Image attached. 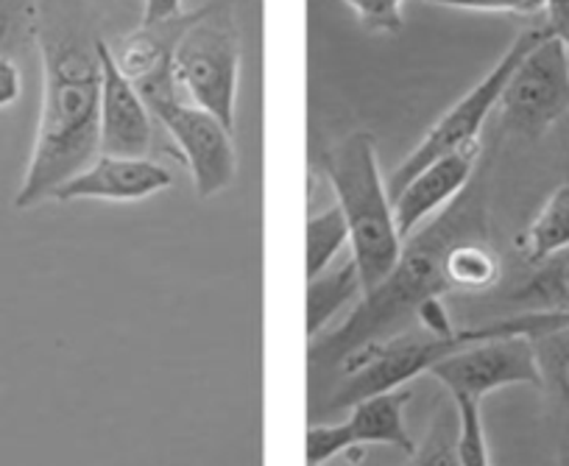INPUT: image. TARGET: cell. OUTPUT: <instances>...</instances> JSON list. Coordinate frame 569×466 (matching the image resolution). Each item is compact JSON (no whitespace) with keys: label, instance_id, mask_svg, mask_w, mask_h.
<instances>
[{"label":"cell","instance_id":"6da1fadb","mask_svg":"<svg viewBox=\"0 0 569 466\" xmlns=\"http://www.w3.org/2000/svg\"><path fill=\"white\" fill-rule=\"evenodd\" d=\"M101 40L92 0H37L42 103L14 210L51 201L101 153Z\"/></svg>","mask_w":569,"mask_h":466},{"label":"cell","instance_id":"7a4b0ae2","mask_svg":"<svg viewBox=\"0 0 569 466\" xmlns=\"http://www.w3.org/2000/svg\"><path fill=\"white\" fill-rule=\"evenodd\" d=\"M480 232H489L483 168H478L472 182L450 207L405 238L402 255L388 277L363 294V299L332 330L310 341V369H332L336 375L338 366L358 349L408 330L427 301L452 294V282L447 277V255L452 246Z\"/></svg>","mask_w":569,"mask_h":466},{"label":"cell","instance_id":"3957f363","mask_svg":"<svg viewBox=\"0 0 569 466\" xmlns=\"http://www.w3.org/2000/svg\"><path fill=\"white\" fill-rule=\"evenodd\" d=\"M325 177L330 196L349 227V255L355 257L369 294L388 277L402 255V235L393 218V201L377 160V140L369 131H352L327 151Z\"/></svg>","mask_w":569,"mask_h":466},{"label":"cell","instance_id":"277c9868","mask_svg":"<svg viewBox=\"0 0 569 466\" xmlns=\"http://www.w3.org/2000/svg\"><path fill=\"white\" fill-rule=\"evenodd\" d=\"M240 3L243 0H210L184 12L171 51V76L179 96L212 112L232 131L243 62Z\"/></svg>","mask_w":569,"mask_h":466},{"label":"cell","instance_id":"5b68a950","mask_svg":"<svg viewBox=\"0 0 569 466\" xmlns=\"http://www.w3.org/2000/svg\"><path fill=\"white\" fill-rule=\"evenodd\" d=\"M547 34H550L547 26H533V29L519 31V34L513 37L511 46L506 48V53L495 62V68H491L467 96L458 98V101L436 120L433 129L427 131V135L410 148L408 157L393 168L391 177L386 179L388 194L397 196L405 182H410L421 168L430 166V162L439 160V157H445V153L480 142L483 126L489 123V118L495 115L511 73L517 70V65L522 62L525 53H528L530 48L539 46Z\"/></svg>","mask_w":569,"mask_h":466},{"label":"cell","instance_id":"8992f818","mask_svg":"<svg viewBox=\"0 0 569 466\" xmlns=\"http://www.w3.org/2000/svg\"><path fill=\"white\" fill-rule=\"evenodd\" d=\"M463 344L467 341H461V336L439 338L427 330H405L380 344H369L338 366V383L327 397L325 410L338 414V410L352 408L360 399L399 391L419 375H427L441 358L461 349Z\"/></svg>","mask_w":569,"mask_h":466},{"label":"cell","instance_id":"52a82bcc","mask_svg":"<svg viewBox=\"0 0 569 466\" xmlns=\"http://www.w3.org/2000/svg\"><path fill=\"white\" fill-rule=\"evenodd\" d=\"M149 109L173 142L177 160L188 168L199 199H212L232 188L238 177V148L229 126L182 96L154 98Z\"/></svg>","mask_w":569,"mask_h":466},{"label":"cell","instance_id":"ba28073f","mask_svg":"<svg viewBox=\"0 0 569 466\" xmlns=\"http://www.w3.org/2000/svg\"><path fill=\"white\" fill-rule=\"evenodd\" d=\"M569 109V51L561 37L550 34L530 48L508 79L497 103L500 126L519 137H541Z\"/></svg>","mask_w":569,"mask_h":466},{"label":"cell","instance_id":"9c48e42d","mask_svg":"<svg viewBox=\"0 0 569 466\" xmlns=\"http://www.w3.org/2000/svg\"><path fill=\"white\" fill-rule=\"evenodd\" d=\"M427 375L445 386L450 399L478 403H483V397L497 388L541 386L533 341L522 336L467 341L461 349L441 358Z\"/></svg>","mask_w":569,"mask_h":466},{"label":"cell","instance_id":"30bf717a","mask_svg":"<svg viewBox=\"0 0 569 466\" xmlns=\"http://www.w3.org/2000/svg\"><path fill=\"white\" fill-rule=\"evenodd\" d=\"M413 394L408 388L380 394L347 408L341 422L308 427V466H327L336 455L360 447H391L408 458L416 442L405 425V405Z\"/></svg>","mask_w":569,"mask_h":466},{"label":"cell","instance_id":"8fae6325","mask_svg":"<svg viewBox=\"0 0 569 466\" xmlns=\"http://www.w3.org/2000/svg\"><path fill=\"white\" fill-rule=\"evenodd\" d=\"M480 157H483V142L456 148L421 168L410 182L402 185L397 196H391L393 218H397L402 240L461 196V190L478 173Z\"/></svg>","mask_w":569,"mask_h":466},{"label":"cell","instance_id":"7c38bea8","mask_svg":"<svg viewBox=\"0 0 569 466\" xmlns=\"http://www.w3.org/2000/svg\"><path fill=\"white\" fill-rule=\"evenodd\" d=\"M101 153L112 157H151L157 120L140 90L123 76L101 40Z\"/></svg>","mask_w":569,"mask_h":466},{"label":"cell","instance_id":"4fadbf2b","mask_svg":"<svg viewBox=\"0 0 569 466\" xmlns=\"http://www.w3.org/2000/svg\"><path fill=\"white\" fill-rule=\"evenodd\" d=\"M173 185V173L151 157H112L98 153L96 160L59 185L51 201H114V205H134V201L160 196Z\"/></svg>","mask_w":569,"mask_h":466},{"label":"cell","instance_id":"5bb4252c","mask_svg":"<svg viewBox=\"0 0 569 466\" xmlns=\"http://www.w3.org/2000/svg\"><path fill=\"white\" fill-rule=\"evenodd\" d=\"M363 299V282L355 257L341 255L319 277L308 279V341L330 330L332 321Z\"/></svg>","mask_w":569,"mask_h":466},{"label":"cell","instance_id":"9a60e30c","mask_svg":"<svg viewBox=\"0 0 569 466\" xmlns=\"http://www.w3.org/2000/svg\"><path fill=\"white\" fill-rule=\"evenodd\" d=\"M536 349V364L541 375V391H547L552 403V414L558 416V453L561 464L569 466V327L530 338Z\"/></svg>","mask_w":569,"mask_h":466},{"label":"cell","instance_id":"2e32d148","mask_svg":"<svg viewBox=\"0 0 569 466\" xmlns=\"http://www.w3.org/2000/svg\"><path fill=\"white\" fill-rule=\"evenodd\" d=\"M506 301L528 310H569V249L547 257L539 266H530V274L506 294Z\"/></svg>","mask_w":569,"mask_h":466},{"label":"cell","instance_id":"e0dca14e","mask_svg":"<svg viewBox=\"0 0 569 466\" xmlns=\"http://www.w3.org/2000/svg\"><path fill=\"white\" fill-rule=\"evenodd\" d=\"M447 277L452 290H469V294H483L500 285L502 262L491 249L489 232L469 235L452 246L447 255Z\"/></svg>","mask_w":569,"mask_h":466},{"label":"cell","instance_id":"ac0fdd59","mask_svg":"<svg viewBox=\"0 0 569 466\" xmlns=\"http://www.w3.org/2000/svg\"><path fill=\"white\" fill-rule=\"evenodd\" d=\"M563 249H569V182L552 190L522 235V257L528 266H539Z\"/></svg>","mask_w":569,"mask_h":466},{"label":"cell","instance_id":"d6986e66","mask_svg":"<svg viewBox=\"0 0 569 466\" xmlns=\"http://www.w3.org/2000/svg\"><path fill=\"white\" fill-rule=\"evenodd\" d=\"M305 235H308V257H305L308 279L319 277L325 268H330L338 257L349 251L347 218L336 201H330L325 210L310 212Z\"/></svg>","mask_w":569,"mask_h":466},{"label":"cell","instance_id":"ffe728a7","mask_svg":"<svg viewBox=\"0 0 569 466\" xmlns=\"http://www.w3.org/2000/svg\"><path fill=\"white\" fill-rule=\"evenodd\" d=\"M458 410L447 403L436 410L433 422L416 444L413 453L405 458V466H461L458 458Z\"/></svg>","mask_w":569,"mask_h":466},{"label":"cell","instance_id":"44dd1931","mask_svg":"<svg viewBox=\"0 0 569 466\" xmlns=\"http://www.w3.org/2000/svg\"><path fill=\"white\" fill-rule=\"evenodd\" d=\"M37 0H0V57H23L34 48Z\"/></svg>","mask_w":569,"mask_h":466},{"label":"cell","instance_id":"7402d4cb","mask_svg":"<svg viewBox=\"0 0 569 466\" xmlns=\"http://www.w3.org/2000/svg\"><path fill=\"white\" fill-rule=\"evenodd\" d=\"M458 410V458L461 466H491L483 416L478 399H450Z\"/></svg>","mask_w":569,"mask_h":466},{"label":"cell","instance_id":"603a6c76","mask_svg":"<svg viewBox=\"0 0 569 466\" xmlns=\"http://www.w3.org/2000/svg\"><path fill=\"white\" fill-rule=\"evenodd\" d=\"M369 34H399L405 26V0H343Z\"/></svg>","mask_w":569,"mask_h":466},{"label":"cell","instance_id":"cb8c5ba5","mask_svg":"<svg viewBox=\"0 0 569 466\" xmlns=\"http://www.w3.org/2000/svg\"><path fill=\"white\" fill-rule=\"evenodd\" d=\"M433 7L463 9V12H497V14H522V18H536L545 14L547 0H421Z\"/></svg>","mask_w":569,"mask_h":466},{"label":"cell","instance_id":"d4e9b609","mask_svg":"<svg viewBox=\"0 0 569 466\" xmlns=\"http://www.w3.org/2000/svg\"><path fill=\"white\" fill-rule=\"evenodd\" d=\"M23 96V70L12 57H0V109H9Z\"/></svg>","mask_w":569,"mask_h":466},{"label":"cell","instance_id":"484cf974","mask_svg":"<svg viewBox=\"0 0 569 466\" xmlns=\"http://www.w3.org/2000/svg\"><path fill=\"white\" fill-rule=\"evenodd\" d=\"M184 9V0H142V26H154V23H166V20L179 18Z\"/></svg>","mask_w":569,"mask_h":466},{"label":"cell","instance_id":"4316f807","mask_svg":"<svg viewBox=\"0 0 569 466\" xmlns=\"http://www.w3.org/2000/svg\"><path fill=\"white\" fill-rule=\"evenodd\" d=\"M547 29L556 37L569 34V0H547Z\"/></svg>","mask_w":569,"mask_h":466},{"label":"cell","instance_id":"83f0119b","mask_svg":"<svg viewBox=\"0 0 569 466\" xmlns=\"http://www.w3.org/2000/svg\"><path fill=\"white\" fill-rule=\"evenodd\" d=\"M355 466H405V460H397V464H388V460H369V455H363L360 453V458L355 460Z\"/></svg>","mask_w":569,"mask_h":466},{"label":"cell","instance_id":"f1b7e54d","mask_svg":"<svg viewBox=\"0 0 569 466\" xmlns=\"http://www.w3.org/2000/svg\"><path fill=\"white\" fill-rule=\"evenodd\" d=\"M561 40H563V46H567V51H569V34L561 37Z\"/></svg>","mask_w":569,"mask_h":466}]
</instances>
